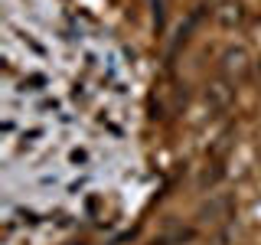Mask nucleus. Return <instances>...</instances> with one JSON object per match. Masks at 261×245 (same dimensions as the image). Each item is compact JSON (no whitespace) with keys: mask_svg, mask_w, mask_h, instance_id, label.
<instances>
[{"mask_svg":"<svg viewBox=\"0 0 261 245\" xmlns=\"http://www.w3.org/2000/svg\"><path fill=\"white\" fill-rule=\"evenodd\" d=\"M222 69L228 72V76H245V69H248V53H245V49H228V53L222 56Z\"/></svg>","mask_w":261,"mask_h":245,"instance_id":"1","label":"nucleus"},{"mask_svg":"<svg viewBox=\"0 0 261 245\" xmlns=\"http://www.w3.org/2000/svg\"><path fill=\"white\" fill-rule=\"evenodd\" d=\"M232 88H228V82H216V85H209V92H206V102L212 105V108H225L228 102H232Z\"/></svg>","mask_w":261,"mask_h":245,"instance_id":"2","label":"nucleus"},{"mask_svg":"<svg viewBox=\"0 0 261 245\" xmlns=\"http://www.w3.org/2000/svg\"><path fill=\"white\" fill-rule=\"evenodd\" d=\"M219 23H222V27H235V23H242V7L239 4H222V7H219Z\"/></svg>","mask_w":261,"mask_h":245,"instance_id":"3","label":"nucleus"},{"mask_svg":"<svg viewBox=\"0 0 261 245\" xmlns=\"http://www.w3.org/2000/svg\"><path fill=\"white\" fill-rule=\"evenodd\" d=\"M258 157H261V151H258Z\"/></svg>","mask_w":261,"mask_h":245,"instance_id":"4","label":"nucleus"}]
</instances>
